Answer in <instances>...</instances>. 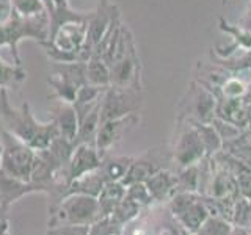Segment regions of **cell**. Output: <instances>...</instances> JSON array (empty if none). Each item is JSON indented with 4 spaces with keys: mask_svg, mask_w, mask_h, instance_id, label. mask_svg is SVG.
Returning <instances> with one entry per match:
<instances>
[{
    "mask_svg": "<svg viewBox=\"0 0 251 235\" xmlns=\"http://www.w3.org/2000/svg\"><path fill=\"white\" fill-rule=\"evenodd\" d=\"M0 125L36 152L44 151L60 137L57 122L38 121L27 100L22 102L21 108H14L10 104L8 90H0Z\"/></svg>",
    "mask_w": 251,
    "mask_h": 235,
    "instance_id": "cell-1",
    "label": "cell"
},
{
    "mask_svg": "<svg viewBox=\"0 0 251 235\" xmlns=\"http://www.w3.org/2000/svg\"><path fill=\"white\" fill-rule=\"evenodd\" d=\"M22 39H35L38 44L49 41V16L46 11L30 18H22L14 11L0 22V47H10L14 65H22L19 43Z\"/></svg>",
    "mask_w": 251,
    "mask_h": 235,
    "instance_id": "cell-2",
    "label": "cell"
},
{
    "mask_svg": "<svg viewBox=\"0 0 251 235\" xmlns=\"http://www.w3.org/2000/svg\"><path fill=\"white\" fill-rule=\"evenodd\" d=\"M49 229L63 224L91 226L102 216L99 201L88 194H66L57 206L49 209Z\"/></svg>",
    "mask_w": 251,
    "mask_h": 235,
    "instance_id": "cell-3",
    "label": "cell"
},
{
    "mask_svg": "<svg viewBox=\"0 0 251 235\" xmlns=\"http://www.w3.org/2000/svg\"><path fill=\"white\" fill-rule=\"evenodd\" d=\"M0 143H2V159H0V171L14 179L30 182L31 168L36 157L28 144L22 143L10 132L0 127Z\"/></svg>",
    "mask_w": 251,
    "mask_h": 235,
    "instance_id": "cell-4",
    "label": "cell"
},
{
    "mask_svg": "<svg viewBox=\"0 0 251 235\" xmlns=\"http://www.w3.org/2000/svg\"><path fill=\"white\" fill-rule=\"evenodd\" d=\"M141 104H143V90L108 86L102 96L100 124L116 119V118L138 113Z\"/></svg>",
    "mask_w": 251,
    "mask_h": 235,
    "instance_id": "cell-5",
    "label": "cell"
},
{
    "mask_svg": "<svg viewBox=\"0 0 251 235\" xmlns=\"http://www.w3.org/2000/svg\"><path fill=\"white\" fill-rule=\"evenodd\" d=\"M170 201L173 215L176 216L182 229L192 234H196V231L210 215L204 199L198 193L177 191Z\"/></svg>",
    "mask_w": 251,
    "mask_h": 235,
    "instance_id": "cell-6",
    "label": "cell"
},
{
    "mask_svg": "<svg viewBox=\"0 0 251 235\" xmlns=\"http://www.w3.org/2000/svg\"><path fill=\"white\" fill-rule=\"evenodd\" d=\"M138 121H140L138 113H132L127 116L102 122L99 125L96 140H94V146H96V149L100 152V155L104 157L115 144L120 143L127 133L133 130V127L138 124Z\"/></svg>",
    "mask_w": 251,
    "mask_h": 235,
    "instance_id": "cell-7",
    "label": "cell"
},
{
    "mask_svg": "<svg viewBox=\"0 0 251 235\" xmlns=\"http://www.w3.org/2000/svg\"><path fill=\"white\" fill-rule=\"evenodd\" d=\"M121 19V13L118 6L110 0H99L98 8L88 14V30H86V44L90 47L99 44L105 38L113 24Z\"/></svg>",
    "mask_w": 251,
    "mask_h": 235,
    "instance_id": "cell-8",
    "label": "cell"
},
{
    "mask_svg": "<svg viewBox=\"0 0 251 235\" xmlns=\"http://www.w3.org/2000/svg\"><path fill=\"white\" fill-rule=\"evenodd\" d=\"M206 149L201 141V137L195 125L190 122V127L185 129L176 141L173 159L179 164V168H187L192 164H198L206 159Z\"/></svg>",
    "mask_w": 251,
    "mask_h": 235,
    "instance_id": "cell-9",
    "label": "cell"
},
{
    "mask_svg": "<svg viewBox=\"0 0 251 235\" xmlns=\"http://www.w3.org/2000/svg\"><path fill=\"white\" fill-rule=\"evenodd\" d=\"M102 159L104 157L100 155L94 144H77L68 163V182L86 174V172L96 171L100 166Z\"/></svg>",
    "mask_w": 251,
    "mask_h": 235,
    "instance_id": "cell-10",
    "label": "cell"
},
{
    "mask_svg": "<svg viewBox=\"0 0 251 235\" xmlns=\"http://www.w3.org/2000/svg\"><path fill=\"white\" fill-rule=\"evenodd\" d=\"M138 55L127 57L110 66V86L118 88H137L141 90Z\"/></svg>",
    "mask_w": 251,
    "mask_h": 235,
    "instance_id": "cell-11",
    "label": "cell"
},
{
    "mask_svg": "<svg viewBox=\"0 0 251 235\" xmlns=\"http://www.w3.org/2000/svg\"><path fill=\"white\" fill-rule=\"evenodd\" d=\"M36 191L46 193L43 187L31 184V182H24V180L14 179L11 176L5 174L3 171H0V206L5 210L16 201L24 198V196H27L30 193H36Z\"/></svg>",
    "mask_w": 251,
    "mask_h": 235,
    "instance_id": "cell-12",
    "label": "cell"
},
{
    "mask_svg": "<svg viewBox=\"0 0 251 235\" xmlns=\"http://www.w3.org/2000/svg\"><path fill=\"white\" fill-rule=\"evenodd\" d=\"M52 113H53L52 119L57 122L60 137L74 143L77 132H78V118H77L74 105L57 100L52 105Z\"/></svg>",
    "mask_w": 251,
    "mask_h": 235,
    "instance_id": "cell-13",
    "label": "cell"
},
{
    "mask_svg": "<svg viewBox=\"0 0 251 235\" xmlns=\"http://www.w3.org/2000/svg\"><path fill=\"white\" fill-rule=\"evenodd\" d=\"M146 187L157 202L168 201L177 193V179L167 169H160L146 180Z\"/></svg>",
    "mask_w": 251,
    "mask_h": 235,
    "instance_id": "cell-14",
    "label": "cell"
},
{
    "mask_svg": "<svg viewBox=\"0 0 251 235\" xmlns=\"http://www.w3.org/2000/svg\"><path fill=\"white\" fill-rule=\"evenodd\" d=\"M100 104L94 105L88 113H85L83 116L78 118V132L74 144H94V140H96L99 125H100Z\"/></svg>",
    "mask_w": 251,
    "mask_h": 235,
    "instance_id": "cell-15",
    "label": "cell"
},
{
    "mask_svg": "<svg viewBox=\"0 0 251 235\" xmlns=\"http://www.w3.org/2000/svg\"><path fill=\"white\" fill-rule=\"evenodd\" d=\"M104 184H105V179H104V176H102V171L99 166L96 171L86 172V174L71 180L66 194L77 193V194H88V196L98 198Z\"/></svg>",
    "mask_w": 251,
    "mask_h": 235,
    "instance_id": "cell-16",
    "label": "cell"
},
{
    "mask_svg": "<svg viewBox=\"0 0 251 235\" xmlns=\"http://www.w3.org/2000/svg\"><path fill=\"white\" fill-rule=\"evenodd\" d=\"M217 112V96L207 88H198L193 104V116L198 122L210 124Z\"/></svg>",
    "mask_w": 251,
    "mask_h": 235,
    "instance_id": "cell-17",
    "label": "cell"
},
{
    "mask_svg": "<svg viewBox=\"0 0 251 235\" xmlns=\"http://www.w3.org/2000/svg\"><path fill=\"white\" fill-rule=\"evenodd\" d=\"M132 162H133L132 157L105 154L100 163V171L105 182H121Z\"/></svg>",
    "mask_w": 251,
    "mask_h": 235,
    "instance_id": "cell-18",
    "label": "cell"
},
{
    "mask_svg": "<svg viewBox=\"0 0 251 235\" xmlns=\"http://www.w3.org/2000/svg\"><path fill=\"white\" fill-rule=\"evenodd\" d=\"M210 198H229V196H240L237 179L229 171L222 168L215 176H212V184H210Z\"/></svg>",
    "mask_w": 251,
    "mask_h": 235,
    "instance_id": "cell-19",
    "label": "cell"
},
{
    "mask_svg": "<svg viewBox=\"0 0 251 235\" xmlns=\"http://www.w3.org/2000/svg\"><path fill=\"white\" fill-rule=\"evenodd\" d=\"M160 169L162 168L157 166V163L154 160H149L148 157H143V159H140V160H133L130 163L127 172H126L124 179L121 180V184L124 187H129L132 184L146 182L154 172L160 171Z\"/></svg>",
    "mask_w": 251,
    "mask_h": 235,
    "instance_id": "cell-20",
    "label": "cell"
},
{
    "mask_svg": "<svg viewBox=\"0 0 251 235\" xmlns=\"http://www.w3.org/2000/svg\"><path fill=\"white\" fill-rule=\"evenodd\" d=\"M126 196V187L121 182H105L98 196L102 216L110 215Z\"/></svg>",
    "mask_w": 251,
    "mask_h": 235,
    "instance_id": "cell-21",
    "label": "cell"
},
{
    "mask_svg": "<svg viewBox=\"0 0 251 235\" xmlns=\"http://www.w3.org/2000/svg\"><path fill=\"white\" fill-rule=\"evenodd\" d=\"M86 80L90 85L108 88L110 86V66L102 57H93L86 61Z\"/></svg>",
    "mask_w": 251,
    "mask_h": 235,
    "instance_id": "cell-22",
    "label": "cell"
},
{
    "mask_svg": "<svg viewBox=\"0 0 251 235\" xmlns=\"http://www.w3.org/2000/svg\"><path fill=\"white\" fill-rule=\"evenodd\" d=\"M25 78L27 70L22 65H10L0 57V90L19 88Z\"/></svg>",
    "mask_w": 251,
    "mask_h": 235,
    "instance_id": "cell-23",
    "label": "cell"
},
{
    "mask_svg": "<svg viewBox=\"0 0 251 235\" xmlns=\"http://www.w3.org/2000/svg\"><path fill=\"white\" fill-rule=\"evenodd\" d=\"M196 130H198L201 141L204 144V149H206V155L207 159L214 157L215 154H218L223 149V143L222 137L218 135V132L215 130V127L212 124H204V122H198V121H190Z\"/></svg>",
    "mask_w": 251,
    "mask_h": 235,
    "instance_id": "cell-24",
    "label": "cell"
},
{
    "mask_svg": "<svg viewBox=\"0 0 251 235\" xmlns=\"http://www.w3.org/2000/svg\"><path fill=\"white\" fill-rule=\"evenodd\" d=\"M218 28L232 36L234 46L239 50H251V33L243 25H234V24L227 22L225 18L218 19Z\"/></svg>",
    "mask_w": 251,
    "mask_h": 235,
    "instance_id": "cell-25",
    "label": "cell"
},
{
    "mask_svg": "<svg viewBox=\"0 0 251 235\" xmlns=\"http://www.w3.org/2000/svg\"><path fill=\"white\" fill-rule=\"evenodd\" d=\"M177 179V191H188V193H198L201 187V171L200 163L192 164V166L182 168L176 176Z\"/></svg>",
    "mask_w": 251,
    "mask_h": 235,
    "instance_id": "cell-26",
    "label": "cell"
},
{
    "mask_svg": "<svg viewBox=\"0 0 251 235\" xmlns=\"http://www.w3.org/2000/svg\"><path fill=\"white\" fill-rule=\"evenodd\" d=\"M234 227L235 226L231 221H227L222 216L209 215L195 235H231Z\"/></svg>",
    "mask_w": 251,
    "mask_h": 235,
    "instance_id": "cell-27",
    "label": "cell"
},
{
    "mask_svg": "<svg viewBox=\"0 0 251 235\" xmlns=\"http://www.w3.org/2000/svg\"><path fill=\"white\" fill-rule=\"evenodd\" d=\"M141 207L137 202H133L127 196H124V199L118 204L116 209L110 213V216H112L113 221H116L120 226H126L127 223H130L132 219H135L138 216Z\"/></svg>",
    "mask_w": 251,
    "mask_h": 235,
    "instance_id": "cell-28",
    "label": "cell"
},
{
    "mask_svg": "<svg viewBox=\"0 0 251 235\" xmlns=\"http://www.w3.org/2000/svg\"><path fill=\"white\" fill-rule=\"evenodd\" d=\"M231 223L235 227H242V229L251 231V199L239 196V199L235 202V207H234Z\"/></svg>",
    "mask_w": 251,
    "mask_h": 235,
    "instance_id": "cell-29",
    "label": "cell"
},
{
    "mask_svg": "<svg viewBox=\"0 0 251 235\" xmlns=\"http://www.w3.org/2000/svg\"><path fill=\"white\" fill-rule=\"evenodd\" d=\"M8 3L11 6V11L22 18H30L46 11L41 0H8Z\"/></svg>",
    "mask_w": 251,
    "mask_h": 235,
    "instance_id": "cell-30",
    "label": "cell"
},
{
    "mask_svg": "<svg viewBox=\"0 0 251 235\" xmlns=\"http://www.w3.org/2000/svg\"><path fill=\"white\" fill-rule=\"evenodd\" d=\"M123 234V226H120L116 221H113V218L100 216L98 221H94L90 226L88 235H121Z\"/></svg>",
    "mask_w": 251,
    "mask_h": 235,
    "instance_id": "cell-31",
    "label": "cell"
},
{
    "mask_svg": "<svg viewBox=\"0 0 251 235\" xmlns=\"http://www.w3.org/2000/svg\"><path fill=\"white\" fill-rule=\"evenodd\" d=\"M126 196H127L129 199H132L133 202H137L140 207H146L151 202H154L145 182H138V184H132L129 187H126Z\"/></svg>",
    "mask_w": 251,
    "mask_h": 235,
    "instance_id": "cell-32",
    "label": "cell"
},
{
    "mask_svg": "<svg viewBox=\"0 0 251 235\" xmlns=\"http://www.w3.org/2000/svg\"><path fill=\"white\" fill-rule=\"evenodd\" d=\"M222 99H239V97H245L248 94L247 85L242 80H239L237 77H229L226 78V82L222 85Z\"/></svg>",
    "mask_w": 251,
    "mask_h": 235,
    "instance_id": "cell-33",
    "label": "cell"
},
{
    "mask_svg": "<svg viewBox=\"0 0 251 235\" xmlns=\"http://www.w3.org/2000/svg\"><path fill=\"white\" fill-rule=\"evenodd\" d=\"M237 185L243 198L251 199V171L245 172V174H240L237 177Z\"/></svg>",
    "mask_w": 251,
    "mask_h": 235,
    "instance_id": "cell-34",
    "label": "cell"
},
{
    "mask_svg": "<svg viewBox=\"0 0 251 235\" xmlns=\"http://www.w3.org/2000/svg\"><path fill=\"white\" fill-rule=\"evenodd\" d=\"M10 13H11V6L8 3V0H2L0 2V22L5 21L10 16Z\"/></svg>",
    "mask_w": 251,
    "mask_h": 235,
    "instance_id": "cell-35",
    "label": "cell"
},
{
    "mask_svg": "<svg viewBox=\"0 0 251 235\" xmlns=\"http://www.w3.org/2000/svg\"><path fill=\"white\" fill-rule=\"evenodd\" d=\"M43 5H44V10L47 13V16H49L53 10V0H41Z\"/></svg>",
    "mask_w": 251,
    "mask_h": 235,
    "instance_id": "cell-36",
    "label": "cell"
},
{
    "mask_svg": "<svg viewBox=\"0 0 251 235\" xmlns=\"http://www.w3.org/2000/svg\"><path fill=\"white\" fill-rule=\"evenodd\" d=\"M247 127L250 129V132H251V107H250V116H248V125Z\"/></svg>",
    "mask_w": 251,
    "mask_h": 235,
    "instance_id": "cell-37",
    "label": "cell"
},
{
    "mask_svg": "<svg viewBox=\"0 0 251 235\" xmlns=\"http://www.w3.org/2000/svg\"><path fill=\"white\" fill-rule=\"evenodd\" d=\"M243 27H245V28H247V30L250 31V33H251V19H250V21L247 22V25H243Z\"/></svg>",
    "mask_w": 251,
    "mask_h": 235,
    "instance_id": "cell-38",
    "label": "cell"
},
{
    "mask_svg": "<svg viewBox=\"0 0 251 235\" xmlns=\"http://www.w3.org/2000/svg\"><path fill=\"white\" fill-rule=\"evenodd\" d=\"M180 235H195V234H192V232H188V231L182 229V231H180Z\"/></svg>",
    "mask_w": 251,
    "mask_h": 235,
    "instance_id": "cell-39",
    "label": "cell"
},
{
    "mask_svg": "<svg viewBox=\"0 0 251 235\" xmlns=\"http://www.w3.org/2000/svg\"><path fill=\"white\" fill-rule=\"evenodd\" d=\"M3 212H5V209L0 206V223H2V213H3Z\"/></svg>",
    "mask_w": 251,
    "mask_h": 235,
    "instance_id": "cell-40",
    "label": "cell"
},
{
    "mask_svg": "<svg viewBox=\"0 0 251 235\" xmlns=\"http://www.w3.org/2000/svg\"><path fill=\"white\" fill-rule=\"evenodd\" d=\"M227 2H229V0H222V5H223V6H225V5H226V3H227Z\"/></svg>",
    "mask_w": 251,
    "mask_h": 235,
    "instance_id": "cell-41",
    "label": "cell"
},
{
    "mask_svg": "<svg viewBox=\"0 0 251 235\" xmlns=\"http://www.w3.org/2000/svg\"><path fill=\"white\" fill-rule=\"evenodd\" d=\"M0 159H2V143H0Z\"/></svg>",
    "mask_w": 251,
    "mask_h": 235,
    "instance_id": "cell-42",
    "label": "cell"
}]
</instances>
